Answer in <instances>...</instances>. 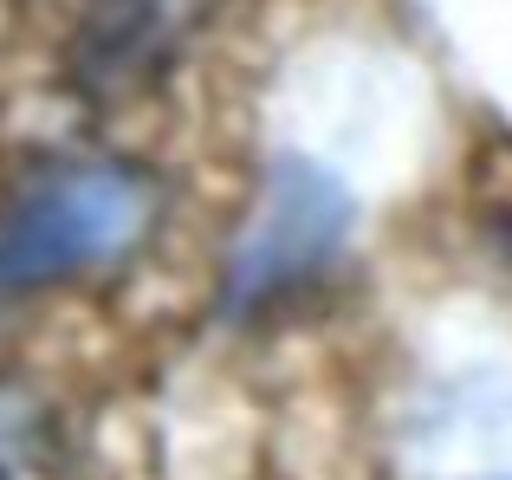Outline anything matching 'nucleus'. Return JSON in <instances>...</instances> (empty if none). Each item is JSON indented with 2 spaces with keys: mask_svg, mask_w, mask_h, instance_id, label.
Listing matches in <instances>:
<instances>
[{
  "mask_svg": "<svg viewBox=\"0 0 512 480\" xmlns=\"http://www.w3.org/2000/svg\"><path fill=\"white\" fill-rule=\"evenodd\" d=\"M143 228V189L124 169H65L0 215V305L117 260Z\"/></svg>",
  "mask_w": 512,
  "mask_h": 480,
  "instance_id": "obj_1",
  "label": "nucleus"
},
{
  "mask_svg": "<svg viewBox=\"0 0 512 480\" xmlns=\"http://www.w3.org/2000/svg\"><path fill=\"white\" fill-rule=\"evenodd\" d=\"M350 234V195L331 169L318 163H273L260 189V215L247 221L234 247V273H227V292L234 305H260V299H279V292L305 286L312 273H325L338 260Z\"/></svg>",
  "mask_w": 512,
  "mask_h": 480,
  "instance_id": "obj_2",
  "label": "nucleus"
},
{
  "mask_svg": "<svg viewBox=\"0 0 512 480\" xmlns=\"http://www.w3.org/2000/svg\"><path fill=\"white\" fill-rule=\"evenodd\" d=\"M0 480H7V468H0Z\"/></svg>",
  "mask_w": 512,
  "mask_h": 480,
  "instance_id": "obj_3",
  "label": "nucleus"
}]
</instances>
